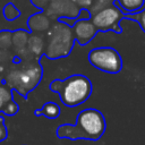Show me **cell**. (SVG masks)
Listing matches in <instances>:
<instances>
[{
    "mask_svg": "<svg viewBox=\"0 0 145 145\" xmlns=\"http://www.w3.org/2000/svg\"><path fill=\"white\" fill-rule=\"evenodd\" d=\"M106 129V122L103 113L94 108H86L82 110L76 118V122L62 123L57 130L58 138H66L70 140L85 139V140H99Z\"/></svg>",
    "mask_w": 145,
    "mask_h": 145,
    "instance_id": "obj_1",
    "label": "cell"
},
{
    "mask_svg": "<svg viewBox=\"0 0 145 145\" xmlns=\"http://www.w3.org/2000/svg\"><path fill=\"white\" fill-rule=\"evenodd\" d=\"M41 60H20L18 63L7 70L3 83L24 99L41 83L43 77V68Z\"/></svg>",
    "mask_w": 145,
    "mask_h": 145,
    "instance_id": "obj_2",
    "label": "cell"
},
{
    "mask_svg": "<svg viewBox=\"0 0 145 145\" xmlns=\"http://www.w3.org/2000/svg\"><path fill=\"white\" fill-rule=\"evenodd\" d=\"M49 88L57 93L63 105L75 108L85 103L92 95L93 85L88 77L82 74H72L63 79H53Z\"/></svg>",
    "mask_w": 145,
    "mask_h": 145,
    "instance_id": "obj_3",
    "label": "cell"
},
{
    "mask_svg": "<svg viewBox=\"0 0 145 145\" xmlns=\"http://www.w3.org/2000/svg\"><path fill=\"white\" fill-rule=\"evenodd\" d=\"M75 42L72 28L56 19L46 31L44 57L51 60L67 58L71 53Z\"/></svg>",
    "mask_w": 145,
    "mask_h": 145,
    "instance_id": "obj_4",
    "label": "cell"
},
{
    "mask_svg": "<svg viewBox=\"0 0 145 145\" xmlns=\"http://www.w3.org/2000/svg\"><path fill=\"white\" fill-rule=\"evenodd\" d=\"M88 62L96 69L106 74H118L122 69V59L119 52L110 46L92 49L87 54Z\"/></svg>",
    "mask_w": 145,
    "mask_h": 145,
    "instance_id": "obj_5",
    "label": "cell"
},
{
    "mask_svg": "<svg viewBox=\"0 0 145 145\" xmlns=\"http://www.w3.org/2000/svg\"><path fill=\"white\" fill-rule=\"evenodd\" d=\"M123 18L125 14L112 1L97 12L93 14L91 20L100 32L112 31L114 33H121L120 22Z\"/></svg>",
    "mask_w": 145,
    "mask_h": 145,
    "instance_id": "obj_6",
    "label": "cell"
},
{
    "mask_svg": "<svg viewBox=\"0 0 145 145\" xmlns=\"http://www.w3.org/2000/svg\"><path fill=\"white\" fill-rule=\"evenodd\" d=\"M79 9L80 8H78L71 0H50L44 11L50 18H76L79 12Z\"/></svg>",
    "mask_w": 145,
    "mask_h": 145,
    "instance_id": "obj_7",
    "label": "cell"
},
{
    "mask_svg": "<svg viewBox=\"0 0 145 145\" xmlns=\"http://www.w3.org/2000/svg\"><path fill=\"white\" fill-rule=\"evenodd\" d=\"M71 28L75 41L83 46L89 43L99 32L91 19H77Z\"/></svg>",
    "mask_w": 145,
    "mask_h": 145,
    "instance_id": "obj_8",
    "label": "cell"
},
{
    "mask_svg": "<svg viewBox=\"0 0 145 145\" xmlns=\"http://www.w3.org/2000/svg\"><path fill=\"white\" fill-rule=\"evenodd\" d=\"M29 35H31V32L28 29H24V28H18L12 32L11 48L14 50V54L17 56L20 60H34L28 54L27 49H26Z\"/></svg>",
    "mask_w": 145,
    "mask_h": 145,
    "instance_id": "obj_9",
    "label": "cell"
},
{
    "mask_svg": "<svg viewBox=\"0 0 145 145\" xmlns=\"http://www.w3.org/2000/svg\"><path fill=\"white\" fill-rule=\"evenodd\" d=\"M27 26L31 33H43L50 28L51 20L44 10H40L29 16L27 19Z\"/></svg>",
    "mask_w": 145,
    "mask_h": 145,
    "instance_id": "obj_10",
    "label": "cell"
},
{
    "mask_svg": "<svg viewBox=\"0 0 145 145\" xmlns=\"http://www.w3.org/2000/svg\"><path fill=\"white\" fill-rule=\"evenodd\" d=\"M27 52L28 54L36 60H41L44 57V50H45V40L44 37H42L41 35H37L35 33L28 36V41H27Z\"/></svg>",
    "mask_w": 145,
    "mask_h": 145,
    "instance_id": "obj_11",
    "label": "cell"
},
{
    "mask_svg": "<svg viewBox=\"0 0 145 145\" xmlns=\"http://www.w3.org/2000/svg\"><path fill=\"white\" fill-rule=\"evenodd\" d=\"M113 3L125 15H130L142 10L144 6V0H113Z\"/></svg>",
    "mask_w": 145,
    "mask_h": 145,
    "instance_id": "obj_12",
    "label": "cell"
},
{
    "mask_svg": "<svg viewBox=\"0 0 145 145\" xmlns=\"http://www.w3.org/2000/svg\"><path fill=\"white\" fill-rule=\"evenodd\" d=\"M60 106L52 101L45 102L41 109H37L34 111V114L36 117H45L48 119H57L60 116Z\"/></svg>",
    "mask_w": 145,
    "mask_h": 145,
    "instance_id": "obj_13",
    "label": "cell"
},
{
    "mask_svg": "<svg viewBox=\"0 0 145 145\" xmlns=\"http://www.w3.org/2000/svg\"><path fill=\"white\" fill-rule=\"evenodd\" d=\"M2 14H3V17L6 18V20H8V22H12L20 17V10L12 2H7L3 6Z\"/></svg>",
    "mask_w": 145,
    "mask_h": 145,
    "instance_id": "obj_14",
    "label": "cell"
},
{
    "mask_svg": "<svg viewBox=\"0 0 145 145\" xmlns=\"http://www.w3.org/2000/svg\"><path fill=\"white\" fill-rule=\"evenodd\" d=\"M12 99H14L12 89L9 86H7L5 83H1L0 84V112H2L6 104Z\"/></svg>",
    "mask_w": 145,
    "mask_h": 145,
    "instance_id": "obj_15",
    "label": "cell"
},
{
    "mask_svg": "<svg viewBox=\"0 0 145 145\" xmlns=\"http://www.w3.org/2000/svg\"><path fill=\"white\" fill-rule=\"evenodd\" d=\"M12 32L8 29L0 31V50H9L11 48Z\"/></svg>",
    "mask_w": 145,
    "mask_h": 145,
    "instance_id": "obj_16",
    "label": "cell"
},
{
    "mask_svg": "<svg viewBox=\"0 0 145 145\" xmlns=\"http://www.w3.org/2000/svg\"><path fill=\"white\" fill-rule=\"evenodd\" d=\"M14 57H15V54H10L8 52V50H0V72L6 71V69H7L6 65L8 62L12 63Z\"/></svg>",
    "mask_w": 145,
    "mask_h": 145,
    "instance_id": "obj_17",
    "label": "cell"
},
{
    "mask_svg": "<svg viewBox=\"0 0 145 145\" xmlns=\"http://www.w3.org/2000/svg\"><path fill=\"white\" fill-rule=\"evenodd\" d=\"M125 18H129V19H133V20L137 22L139 24L140 28L145 32V9H142L140 11H138L136 14L125 15Z\"/></svg>",
    "mask_w": 145,
    "mask_h": 145,
    "instance_id": "obj_18",
    "label": "cell"
},
{
    "mask_svg": "<svg viewBox=\"0 0 145 145\" xmlns=\"http://www.w3.org/2000/svg\"><path fill=\"white\" fill-rule=\"evenodd\" d=\"M18 111H19V105H18V104L15 102V100L12 99V100H10V101L6 104V106H5L3 110H2V113H3L5 116L12 117V116H15Z\"/></svg>",
    "mask_w": 145,
    "mask_h": 145,
    "instance_id": "obj_19",
    "label": "cell"
},
{
    "mask_svg": "<svg viewBox=\"0 0 145 145\" xmlns=\"http://www.w3.org/2000/svg\"><path fill=\"white\" fill-rule=\"evenodd\" d=\"M8 137V129L5 123L3 116H0V142H3Z\"/></svg>",
    "mask_w": 145,
    "mask_h": 145,
    "instance_id": "obj_20",
    "label": "cell"
},
{
    "mask_svg": "<svg viewBox=\"0 0 145 145\" xmlns=\"http://www.w3.org/2000/svg\"><path fill=\"white\" fill-rule=\"evenodd\" d=\"M78 8H91V6L93 5V0H71Z\"/></svg>",
    "mask_w": 145,
    "mask_h": 145,
    "instance_id": "obj_21",
    "label": "cell"
},
{
    "mask_svg": "<svg viewBox=\"0 0 145 145\" xmlns=\"http://www.w3.org/2000/svg\"><path fill=\"white\" fill-rule=\"evenodd\" d=\"M91 18H92V14L86 8H80L79 12H78V15L76 17V19H91Z\"/></svg>",
    "mask_w": 145,
    "mask_h": 145,
    "instance_id": "obj_22",
    "label": "cell"
},
{
    "mask_svg": "<svg viewBox=\"0 0 145 145\" xmlns=\"http://www.w3.org/2000/svg\"><path fill=\"white\" fill-rule=\"evenodd\" d=\"M31 2L39 10H44V8H46V6L50 2V0H31Z\"/></svg>",
    "mask_w": 145,
    "mask_h": 145,
    "instance_id": "obj_23",
    "label": "cell"
},
{
    "mask_svg": "<svg viewBox=\"0 0 145 145\" xmlns=\"http://www.w3.org/2000/svg\"><path fill=\"white\" fill-rule=\"evenodd\" d=\"M1 83H3V77H2V76H0V84H1Z\"/></svg>",
    "mask_w": 145,
    "mask_h": 145,
    "instance_id": "obj_24",
    "label": "cell"
},
{
    "mask_svg": "<svg viewBox=\"0 0 145 145\" xmlns=\"http://www.w3.org/2000/svg\"><path fill=\"white\" fill-rule=\"evenodd\" d=\"M101 1H111V0H101Z\"/></svg>",
    "mask_w": 145,
    "mask_h": 145,
    "instance_id": "obj_25",
    "label": "cell"
}]
</instances>
